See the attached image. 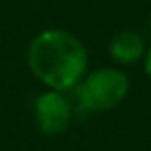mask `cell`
<instances>
[{
    "label": "cell",
    "instance_id": "6da1fadb",
    "mask_svg": "<svg viewBox=\"0 0 151 151\" xmlns=\"http://www.w3.org/2000/svg\"><path fill=\"white\" fill-rule=\"evenodd\" d=\"M88 50L65 29H44L27 48V67L48 90L71 92L88 73Z\"/></svg>",
    "mask_w": 151,
    "mask_h": 151
},
{
    "label": "cell",
    "instance_id": "277c9868",
    "mask_svg": "<svg viewBox=\"0 0 151 151\" xmlns=\"http://www.w3.org/2000/svg\"><path fill=\"white\" fill-rule=\"evenodd\" d=\"M147 52V44L142 33L134 29H122L111 37L109 58L119 65H134L142 61Z\"/></svg>",
    "mask_w": 151,
    "mask_h": 151
},
{
    "label": "cell",
    "instance_id": "8992f818",
    "mask_svg": "<svg viewBox=\"0 0 151 151\" xmlns=\"http://www.w3.org/2000/svg\"><path fill=\"white\" fill-rule=\"evenodd\" d=\"M147 29H149V33H151V19H149V23H147Z\"/></svg>",
    "mask_w": 151,
    "mask_h": 151
},
{
    "label": "cell",
    "instance_id": "3957f363",
    "mask_svg": "<svg viewBox=\"0 0 151 151\" xmlns=\"http://www.w3.org/2000/svg\"><path fill=\"white\" fill-rule=\"evenodd\" d=\"M75 107L63 92L46 90L33 101L35 124L46 136H58L71 126Z\"/></svg>",
    "mask_w": 151,
    "mask_h": 151
},
{
    "label": "cell",
    "instance_id": "5b68a950",
    "mask_svg": "<svg viewBox=\"0 0 151 151\" xmlns=\"http://www.w3.org/2000/svg\"><path fill=\"white\" fill-rule=\"evenodd\" d=\"M144 71H145V75H147V78L151 81V46L147 48V52H145V55H144Z\"/></svg>",
    "mask_w": 151,
    "mask_h": 151
},
{
    "label": "cell",
    "instance_id": "7a4b0ae2",
    "mask_svg": "<svg viewBox=\"0 0 151 151\" xmlns=\"http://www.w3.org/2000/svg\"><path fill=\"white\" fill-rule=\"evenodd\" d=\"M130 90L128 75L121 67H100L82 77L75 88L77 105L84 113H105L124 101Z\"/></svg>",
    "mask_w": 151,
    "mask_h": 151
}]
</instances>
